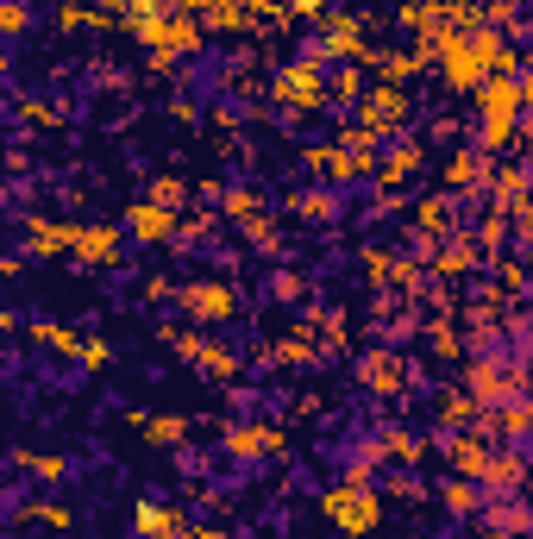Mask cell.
<instances>
[{
    "mask_svg": "<svg viewBox=\"0 0 533 539\" xmlns=\"http://www.w3.org/2000/svg\"><path fill=\"white\" fill-rule=\"evenodd\" d=\"M521 82L515 76H496V82H483V145H508V126H515V113H521Z\"/></svg>",
    "mask_w": 533,
    "mask_h": 539,
    "instance_id": "1",
    "label": "cell"
},
{
    "mask_svg": "<svg viewBox=\"0 0 533 539\" xmlns=\"http://www.w3.org/2000/svg\"><path fill=\"white\" fill-rule=\"evenodd\" d=\"M0 26H7V32H19V26H26V7H19V0H7V13H0Z\"/></svg>",
    "mask_w": 533,
    "mask_h": 539,
    "instance_id": "20",
    "label": "cell"
},
{
    "mask_svg": "<svg viewBox=\"0 0 533 539\" xmlns=\"http://www.w3.org/2000/svg\"><path fill=\"white\" fill-rule=\"evenodd\" d=\"M490 521H496V527H508V533H527V527H533V521H527V508H515V502H508V508L496 502V508H490Z\"/></svg>",
    "mask_w": 533,
    "mask_h": 539,
    "instance_id": "15",
    "label": "cell"
},
{
    "mask_svg": "<svg viewBox=\"0 0 533 539\" xmlns=\"http://www.w3.org/2000/svg\"><path fill=\"white\" fill-rule=\"evenodd\" d=\"M483 483H496V489H515V483H521V458H515V452L490 458V471H483Z\"/></svg>",
    "mask_w": 533,
    "mask_h": 539,
    "instance_id": "11",
    "label": "cell"
},
{
    "mask_svg": "<svg viewBox=\"0 0 533 539\" xmlns=\"http://www.w3.org/2000/svg\"><path fill=\"white\" fill-rule=\"evenodd\" d=\"M145 439H164V445H176V439H182V420H176V414H157V420H145Z\"/></svg>",
    "mask_w": 533,
    "mask_h": 539,
    "instance_id": "16",
    "label": "cell"
},
{
    "mask_svg": "<svg viewBox=\"0 0 533 539\" xmlns=\"http://www.w3.org/2000/svg\"><path fill=\"white\" fill-rule=\"evenodd\" d=\"M126 220H132L138 239H170V232H176V220H170V207H164V201H138Z\"/></svg>",
    "mask_w": 533,
    "mask_h": 539,
    "instance_id": "5",
    "label": "cell"
},
{
    "mask_svg": "<svg viewBox=\"0 0 533 539\" xmlns=\"http://www.w3.org/2000/svg\"><path fill=\"white\" fill-rule=\"evenodd\" d=\"M446 508H477V489L471 483H446Z\"/></svg>",
    "mask_w": 533,
    "mask_h": 539,
    "instance_id": "18",
    "label": "cell"
},
{
    "mask_svg": "<svg viewBox=\"0 0 533 539\" xmlns=\"http://www.w3.org/2000/svg\"><path fill=\"white\" fill-rule=\"evenodd\" d=\"M333 514L339 533H370L377 527V496H364V489H327V502H320Z\"/></svg>",
    "mask_w": 533,
    "mask_h": 539,
    "instance_id": "2",
    "label": "cell"
},
{
    "mask_svg": "<svg viewBox=\"0 0 533 539\" xmlns=\"http://www.w3.org/2000/svg\"><path fill=\"white\" fill-rule=\"evenodd\" d=\"M283 101H301V107L320 101V69L314 63H295L289 76H283Z\"/></svg>",
    "mask_w": 533,
    "mask_h": 539,
    "instance_id": "6",
    "label": "cell"
},
{
    "mask_svg": "<svg viewBox=\"0 0 533 539\" xmlns=\"http://www.w3.org/2000/svg\"><path fill=\"white\" fill-rule=\"evenodd\" d=\"M276 445H283V433L276 427H239L233 433V452L245 458V452H276Z\"/></svg>",
    "mask_w": 533,
    "mask_h": 539,
    "instance_id": "7",
    "label": "cell"
},
{
    "mask_svg": "<svg viewBox=\"0 0 533 539\" xmlns=\"http://www.w3.org/2000/svg\"><path fill=\"white\" fill-rule=\"evenodd\" d=\"M414 163H421V151H414V145H402V151H389V157H383V176L396 182V176H408V170H414Z\"/></svg>",
    "mask_w": 533,
    "mask_h": 539,
    "instance_id": "13",
    "label": "cell"
},
{
    "mask_svg": "<svg viewBox=\"0 0 533 539\" xmlns=\"http://www.w3.org/2000/svg\"><path fill=\"white\" fill-rule=\"evenodd\" d=\"M521 101H527V113H533V69H527V82H521Z\"/></svg>",
    "mask_w": 533,
    "mask_h": 539,
    "instance_id": "22",
    "label": "cell"
},
{
    "mask_svg": "<svg viewBox=\"0 0 533 539\" xmlns=\"http://www.w3.org/2000/svg\"><path fill=\"white\" fill-rule=\"evenodd\" d=\"M364 383H370V389H396V383H402L396 358H364Z\"/></svg>",
    "mask_w": 533,
    "mask_h": 539,
    "instance_id": "12",
    "label": "cell"
},
{
    "mask_svg": "<svg viewBox=\"0 0 533 539\" xmlns=\"http://www.w3.org/2000/svg\"><path fill=\"white\" fill-rule=\"evenodd\" d=\"M182 308H189L195 320H226V314H233V289H220V283H195L189 295H182Z\"/></svg>",
    "mask_w": 533,
    "mask_h": 539,
    "instance_id": "3",
    "label": "cell"
},
{
    "mask_svg": "<svg viewBox=\"0 0 533 539\" xmlns=\"http://www.w3.org/2000/svg\"><path fill=\"white\" fill-rule=\"evenodd\" d=\"M19 464H26L32 477H51V483L63 477V458H57V452H51V458H38V452H19Z\"/></svg>",
    "mask_w": 533,
    "mask_h": 539,
    "instance_id": "14",
    "label": "cell"
},
{
    "mask_svg": "<svg viewBox=\"0 0 533 539\" xmlns=\"http://www.w3.org/2000/svg\"><path fill=\"white\" fill-rule=\"evenodd\" d=\"M295 7H301V13H314V7H320V0H295Z\"/></svg>",
    "mask_w": 533,
    "mask_h": 539,
    "instance_id": "24",
    "label": "cell"
},
{
    "mask_svg": "<svg viewBox=\"0 0 533 539\" xmlns=\"http://www.w3.org/2000/svg\"><path fill=\"white\" fill-rule=\"evenodd\" d=\"M452 464H458L465 477H483V471H490V452H483L477 439H452Z\"/></svg>",
    "mask_w": 533,
    "mask_h": 539,
    "instance_id": "8",
    "label": "cell"
},
{
    "mask_svg": "<svg viewBox=\"0 0 533 539\" xmlns=\"http://www.w3.org/2000/svg\"><path fill=\"white\" fill-rule=\"evenodd\" d=\"M189 539H220V527H195V533H189Z\"/></svg>",
    "mask_w": 533,
    "mask_h": 539,
    "instance_id": "23",
    "label": "cell"
},
{
    "mask_svg": "<svg viewBox=\"0 0 533 539\" xmlns=\"http://www.w3.org/2000/svg\"><path fill=\"white\" fill-rule=\"evenodd\" d=\"M471 176H477V157H452V170H446V182H458V189H465Z\"/></svg>",
    "mask_w": 533,
    "mask_h": 539,
    "instance_id": "19",
    "label": "cell"
},
{
    "mask_svg": "<svg viewBox=\"0 0 533 539\" xmlns=\"http://www.w3.org/2000/svg\"><path fill=\"white\" fill-rule=\"evenodd\" d=\"M439 408H446V420H465V414H471V402H465V395H446Z\"/></svg>",
    "mask_w": 533,
    "mask_h": 539,
    "instance_id": "21",
    "label": "cell"
},
{
    "mask_svg": "<svg viewBox=\"0 0 533 539\" xmlns=\"http://www.w3.org/2000/svg\"><path fill=\"white\" fill-rule=\"evenodd\" d=\"M82 232L76 226H32V251H63V245H76Z\"/></svg>",
    "mask_w": 533,
    "mask_h": 539,
    "instance_id": "10",
    "label": "cell"
},
{
    "mask_svg": "<svg viewBox=\"0 0 533 539\" xmlns=\"http://www.w3.org/2000/svg\"><path fill=\"white\" fill-rule=\"evenodd\" d=\"M113 245H120V239H113V232H107V226H88V232H82V239H76V251L88 257V264H107V257H113Z\"/></svg>",
    "mask_w": 533,
    "mask_h": 539,
    "instance_id": "9",
    "label": "cell"
},
{
    "mask_svg": "<svg viewBox=\"0 0 533 539\" xmlns=\"http://www.w3.org/2000/svg\"><path fill=\"white\" fill-rule=\"evenodd\" d=\"M138 533L145 539H182V514L164 502H138Z\"/></svg>",
    "mask_w": 533,
    "mask_h": 539,
    "instance_id": "4",
    "label": "cell"
},
{
    "mask_svg": "<svg viewBox=\"0 0 533 539\" xmlns=\"http://www.w3.org/2000/svg\"><path fill=\"white\" fill-rule=\"evenodd\" d=\"M38 339L57 345V351H76V333H69V326H38Z\"/></svg>",
    "mask_w": 533,
    "mask_h": 539,
    "instance_id": "17",
    "label": "cell"
}]
</instances>
